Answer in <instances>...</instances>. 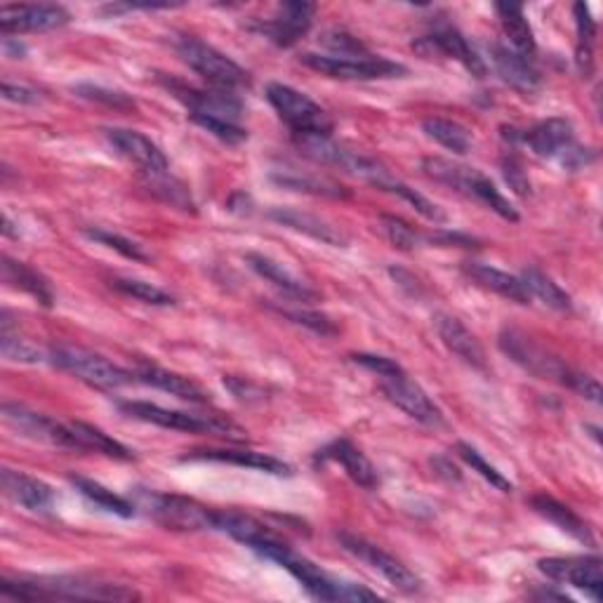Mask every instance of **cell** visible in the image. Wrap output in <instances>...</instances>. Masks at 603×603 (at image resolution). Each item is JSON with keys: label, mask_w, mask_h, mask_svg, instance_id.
<instances>
[{"label": "cell", "mask_w": 603, "mask_h": 603, "mask_svg": "<svg viewBox=\"0 0 603 603\" xmlns=\"http://www.w3.org/2000/svg\"><path fill=\"white\" fill-rule=\"evenodd\" d=\"M413 48L427 59H431V57L458 59V62L472 75H476V79H484V75H486L484 59H481L474 52L472 45L466 43V38L458 32V28H452V26H441V28H436L434 34L417 38L413 43Z\"/></svg>", "instance_id": "obj_17"}, {"label": "cell", "mask_w": 603, "mask_h": 603, "mask_svg": "<svg viewBox=\"0 0 603 603\" xmlns=\"http://www.w3.org/2000/svg\"><path fill=\"white\" fill-rule=\"evenodd\" d=\"M104 134H107L109 144L118 151V154L126 161H130L132 165H138L146 177L168 173V158H165L158 144L151 142L146 134L128 128H107Z\"/></svg>", "instance_id": "obj_18"}, {"label": "cell", "mask_w": 603, "mask_h": 603, "mask_svg": "<svg viewBox=\"0 0 603 603\" xmlns=\"http://www.w3.org/2000/svg\"><path fill=\"white\" fill-rule=\"evenodd\" d=\"M177 55L182 57L189 69L199 73L201 79H205L217 90H224V93H234V90L250 85L248 71L240 69L232 57H226L224 52L213 48V45L203 43L201 38L185 36L182 40H177Z\"/></svg>", "instance_id": "obj_6"}, {"label": "cell", "mask_w": 603, "mask_h": 603, "mask_svg": "<svg viewBox=\"0 0 603 603\" xmlns=\"http://www.w3.org/2000/svg\"><path fill=\"white\" fill-rule=\"evenodd\" d=\"M521 281L525 285L528 295H531V299L537 297L542 305L554 309V311H570L572 309L570 295L559 288V283H554L547 274H542L540 269H533V267L523 269Z\"/></svg>", "instance_id": "obj_35"}, {"label": "cell", "mask_w": 603, "mask_h": 603, "mask_svg": "<svg viewBox=\"0 0 603 603\" xmlns=\"http://www.w3.org/2000/svg\"><path fill=\"white\" fill-rule=\"evenodd\" d=\"M434 326H436V333H439L441 342L448 346L452 354H456L458 358H462L466 366H472L476 370H486L484 346H481L476 335L462 321H458L456 316L439 314L434 319Z\"/></svg>", "instance_id": "obj_22"}, {"label": "cell", "mask_w": 603, "mask_h": 603, "mask_svg": "<svg viewBox=\"0 0 603 603\" xmlns=\"http://www.w3.org/2000/svg\"><path fill=\"white\" fill-rule=\"evenodd\" d=\"M215 531L220 533H226L232 535L234 540L244 542L246 547H250L252 552H258L260 556H264V559H274V556L291 547L288 542H285L283 537H279L271 528H267L262 521H258L250 515H244V511H215Z\"/></svg>", "instance_id": "obj_12"}, {"label": "cell", "mask_w": 603, "mask_h": 603, "mask_svg": "<svg viewBox=\"0 0 603 603\" xmlns=\"http://www.w3.org/2000/svg\"><path fill=\"white\" fill-rule=\"evenodd\" d=\"M537 568L547 578L578 587L594 601L601 594V559L599 556H584V559H542Z\"/></svg>", "instance_id": "obj_21"}, {"label": "cell", "mask_w": 603, "mask_h": 603, "mask_svg": "<svg viewBox=\"0 0 603 603\" xmlns=\"http://www.w3.org/2000/svg\"><path fill=\"white\" fill-rule=\"evenodd\" d=\"M495 12H497V17H500L503 32L511 45V50L528 57V59H533L537 45H535L533 28H531V24H528L525 14H523V8L517 3H497Z\"/></svg>", "instance_id": "obj_31"}, {"label": "cell", "mask_w": 603, "mask_h": 603, "mask_svg": "<svg viewBox=\"0 0 603 603\" xmlns=\"http://www.w3.org/2000/svg\"><path fill=\"white\" fill-rule=\"evenodd\" d=\"M321 458L338 462L344 470V474L350 476L360 488L375 490L377 486H380V474H377L373 462L352 441L340 439L335 444H330L328 448L321 450Z\"/></svg>", "instance_id": "obj_26"}, {"label": "cell", "mask_w": 603, "mask_h": 603, "mask_svg": "<svg viewBox=\"0 0 603 603\" xmlns=\"http://www.w3.org/2000/svg\"><path fill=\"white\" fill-rule=\"evenodd\" d=\"M422 170H425L431 179H436V182H441L450 189L470 196V199H474L481 205H486L503 220L519 222L517 208L505 199L500 189H497L484 173L466 168V165H460V163L446 161V158H434V156L422 161Z\"/></svg>", "instance_id": "obj_3"}, {"label": "cell", "mask_w": 603, "mask_h": 603, "mask_svg": "<svg viewBox=\"0 0 603 603\" xmlns=\"http://www.w3.org/2000/svg\"><path fill=\"white\" fill-rule=\"evenodd\" d=\"M267 99L276 109L283 123L293 130L295 138H311V134L330 138L333 134L335 126L330 116L319 104L311 102L307 95H302L299 90L283 83H271L267 87Z\"/></svg>", "instance_id": "obj_5"}, {"label": "cell", "mask_w": 603, "mask_h": 603, "mask_svg": "<svg viewBox=\"0 0 603 603\" xmlns=\"http://www.w3.org/2000/svg\"><path fill=\"white\" fill-rule=\"evenodd\" d=\"M464 274L466 279L474 281L478 288L490 291L509 302H517V305H531V295H528L525 285L519 276H511L507 271H500L488 264H478V262L464 264Z\"/></svg>", "instance_id": "obj_28"}, {"label": "cell", "mask_w": 603, "mask_h": 603, "mask_svg": "<svg viewBox=\"0 0 603 603\" xmlns=\"http://www.w3.org/2000/svg\"><path fill=\"white\" fill-rule=\"evenodd\" d=\"M3 97H5L8 102H14V104H38V102H40V97H38L36 90L26 87V85L10 83V81L3 83Z\"/></svg>", "instance_id": "obj_53"}, {"label": "cell", "mask_w": 603, "mask_h": 603, "mask_svg": "<svg viewBox=\"0 0 603 603\" xmlns=\"http://www.w3.org/2000/svg\"><path fill=\"white\" fill-rule=\"evenodd\" d=\"M370 185H373V187H377V189L387 191V193H394V196H399L401 201L411 203V205L417 210V213H419L422 217H425V220H429V222H436V224L446 222V215L441 213L439 205L431 203L429 199H425V196H422V193H419V191H415V189H411V187L405 185V182H401V179H399V177H394V175H391L387 168H382L380 173H377V177L373 179Z\"/></svg>", "instance_id": "obj_34"}, {"label": "cell", "mask_w": 603, "mask_h": 603, "mask_svg": "<svg viewBox=\"0 0 603 603\" xmlns=\"http://www.w3.org/2000/svg\"><path fill=\"white\" fill-rule=\"evenodd\" d=\"M246 264L255 271V274L262 276L264 281H269L271 285H276V288L285 295L291 297L295 302H316L319 299V293H316L314 288H309V285L297 279L291 269H285L281 262L267 258V255H260V252H248L246 255Z\"/></svg>", "instance_id": "obj_24"}, {"label": "cell", "mask_w": 603, "mask_h": 603, "mask_svg": "<svg viewBox=\"0 0 603 603\" xmlns=\"http://www.w3.org/2000/svg\"><path fill=\"white\" fill-rule=\"evenodd\" d=\"M503 175L507 179V185L511 187V191L519 193L521 199L531 196V179H528V175L521 168V163L515 156L503 158Z\"/></svg>", "instance_id": "obj_50"}, {"label": "cell", "mask_w": 603, "mask_h": 603, "mask_svg": "<svg viewBox=\"0 0 603 603\" xmlns=\"http://www.w3.org/2000/svg\"><path fill=\"white\" fill-rule=\"evenodd\" d=\"M165 87H168L179 102L187 104L189 114L213 116L222 120H232V123H238L240 114H244V107H240V102L234 93H224V90H196L175 81H165Z\"/></svg>", "instance_id": "obj_19"}, {"label": "cell", "mask_w": 603, "mask_h": 603, "mask_svg": "<svg viewBox=\"0 0 603 603\" xmlns=\"http://www.w3.org/2000/svg\"><path fill=\"white\" fill-rule=\"evenodd\" d=\"M497 344H500V350L519 364L523 370H528L531 375L540 377V380H554L561 382L568 389L578 391L582 399H590L592 403L601 401V387L594 380V377L578 373L568 368L564 360L556 358L554 354H549L545 346L535 344L531 338L523 335L521 330L515 328H505L500 338H497Z\"/></svg>", "instance_id": "obj_1"}, {"label": "cell", "mask_w": 603, "mask_h": 603, "mask_svg": "<svg viewBox=\"0 0 603 603\" xmlns=\"http://www.w3.org/2000/svg\"><path fill=\"white\" fill-rule=\"evenodd\" d=\"M276 311H279L281 316H285V319H288V321H293V323H297V326H305V328L314 330V333H319V335H323V338H328V335H335V333H338L335 323L330 321L328 316L319 314V311H311V309H299V307H297V309L276 307Z\"/></svg>", "instance_id": "obj_45"}, {"label": "cell", "mask_w": 603, "mask_h": 603, "mask_svg": "<svg viewBox=\"0 0 603 603\" xmlns=\"http://www.w3.org/2000/svg\"><path fill=\"white\" fill-rule=\"evenodd\" d=\"M572 12H576V26H578V67L587 75L592 71L596 26H594L590 8H587L584 3H576Z\"/></svg>", "instance_id": "obj_41"}, {"label": "cell", "mask_w": 603, "mask_h": 603, "mask_svg": "<svg viewBox=\"0 0 603 603\" xmlns=\"http://www.w3.org/2000/svg\"><path fill=\"white\" fill-rule=\"evenodd\" d=\"M0 350H3V356L8 360H14V364H40L43 352L32 342L12 338L8 330H3V338H0Z\"/></svg>", "instance_id": "obj_47"}, {"label": "cell", "mask_w": 603, "mask_h": 603, "mask_svg": "<svg viewBox=\"0 0 603 603\" xmlns=\"http://www.w3.org/2000/svg\"><path fill=\"white\" fill-rule=\"evenodd\" d=\"M109 285L120 295L132 297L138 302H144V305L151 307H175V297L170 293H165L163 288L154 283L138 281V279H111Z\"/></svg>", "instance_id": "obj_40"}, {"label": "cell", "mask_w": 603, "mask_h": 603, "mask_svg": "<svg viewBox=\"0 0 603 603\" xmlns=\"http://www.w3.org/2000/svg\"><path fill=\"white\" fill-rule=\"evenodd\" d=\"M389 274H391V279H394V281L399 283V288H403L411 297H419V295H422V288H419L417 279H413V276L409 274V271H403V269H389Z\"/></svg>", "instance_id": "obj_55"}, {"label": "cell", "mask_w": 603, "mask_h": 603, "mask_svg": "<svg viewBox=\"0 0 603 603\" xmlns=\"http://www.w3.org/2000/svg\"><path fill=\"white\" fill-rule=\"evenodd\" d=\"M3 419L12 431H17L24 439L79 450V444H75L69 425H62V422H57L48 415L28 411L20 403H3Z\"/></svg>", "instance_id": "obj_14"}, {"label": "cell", "mask_w": 603, "mask_h": 603, "mask_svg": "<svg viewBox=\"0 0 603 603\" xmlns=\"http://www.w3.org/2000/svg\"><path fill=\"white\" fill-rule=\"evenodd\" d=\"M189 118L193 120L196 126H201L203 130H208L213 138L226 142V144H240L248 140V132L240 128L238 123H232V120H222V118H213V116H201V114H189Z\"/></svg>", "instance_id": "obj_44"}, {"label": "cell", "mask_w": 603, "mask_h": 603, "mask_svg": "<svg viewBox=\"0 0 603 603\" xmlns=\"http://www.w3.org/2000/svg\"><path fill=\"white\" fill-rule=\"evenodd\" d=\"M338 540H340L342 549H346L352 556H356L358 561H364L366 566L380 572V576H385L391 584L397 587V590L409 592V594L419 590V578L415 576V572L409 566H403L397 556L385 552L382 547H377V545H373V542L358 537V535H352V533H340Z\"/></svg>", "instance_id": "obj_13"}, {"label": "cell", "mask_w": 603, "mask_h": 603, "mask_svg": "<svg viewBox=\"0 0 603 603\" xmlns=\"http://www.w3.org/2000/svg\"><path fill=\"white\" fill-rule=\"evenodd\" d=\"M83 234L90 240H95V244L107 246V248H111V250L123 255V258L132 260V262H149V252L140 244H134V240H130L126 236L107 232V229H85Z\"/></svg>", "instance_id": "obj_42"}, {"label": "cell", "mask_w": 603, "mask_h": 603, "mask_svg": "<svg viewBox=\"0 0 603 603\" xmlns=\"http://www.w3.org/2000/svg\"><path fill=\"white\" fill-rule=\"evenodd\" d=\"M269 217L288 226V229H295L299 234H307L316 240H321V244L326 246H335V248H344L346 244H350V238H346V234H342L338 226L323 222L321 217L316 215H309V213H302V210H293V208H274L269 210Z\"/></svg>", "instance_id": "obj_27"}, {"label": "cell", "mask_w": 603, "mask_h": 603, "mask_svg": "<svg viewBox=\"0 0 603 603\" xmlns=\"http://www.w3.org/2000/svg\"><path fill=\"white\" fill-rule=\"evenodd\" d=\"M185 460H210V462H226V464H236V466H248V470H258L264 474H274V476H291V466L264 456V452H255V450H199L191 452Z\"/></svg>", "instance_id": "obj_30"}, {"label": "cell", "mask_w": 603, "mask_h": 603, "mask_svg": "<svg viewBox=\"0 0 603 603\" xmlns=\"http://www.w3.org/2000/svg\"><path fill=\"white\" fill-rule=\"evenodd\" d=\"M382 229L387 234V238L401 250H413L419 246V234L413 229L409 222H403L401 217H391L385 215L382 217Z\"/></svg>", "instance_id": "obj_49"}, {"label": "cell", "mask_w": 603, "mask_h": 603, "mask_svg": "<svg viewBox=\"0 0 603 603\" xmlns=\"http://www.w3.org/2000/svg\"><path fill=\"white\" fill-rule=\"evenodd\" d=\"M314 12L316 5L311 3H283L279 5L274 17L260 22L255 28L271 43H276L279 48H293L302 36H307L314 22Z\"/></svg>", "instance_id": "obj_20"}, {"label": "cell", "mask_w": 603, "mask_h": 603, "mask_svg": "<svg viewBox=\"0 0 603 603\" xmlns=\"http://www.w3.org/2000/svg\"><path fill=\"white\" fill-rule=\"evenodd\" d=\"M531 505H533V509L537 511L540 517H545L554 525H559L561 531L568 533L570 537L584 542V545H594L590 525H587L570 507L556 503L554 497H549V495H535L531 500Z\"/></svg>", "instance_id": "obj_32"}, {"label": "cell", "mask_w": 603, "mask_h": 603, "mask_svg": "<svg viewBox=\"0 0 603 603\" xmlns=\"http://www.w3.org/2000/svg\"><path fill=\"white\" fill-rule=\"evenodd\" d=\"M422 130L427 132V138H431L434 142H439L441 146H446L448 151L458 156H464L466 151L472 149V134L464 126L456 123V120L448 118H427L425 123H422Z\"/></svg>", "instance_id": "obj_38"}, {"label": "cell", "mask_w": 603, "mask_h": 603, "mask_svg": "<svg viewBox=\"0 0 603 603\" xmlns=\"http://www.w3.org/2000/svg\"><path fill=\"white\" fill-rule=\"evenodd\" d=\"M354 364H358L360 368H366L370 373H375L377 377H391V375H399L403 373V368L397 364V360H391L387 356H375V354H354L352 356Z\"/></svg>", "instance_id": "obj_51"}, {"label": "cell", "mask_w": 603, "mask_h": 603, "mask_svg": "<svg viewBox=\"0 0 603 603\" xmlns=\"http://www.w3.org/2000/svg\"><path fill=\"white\" fill-rule=\"evenodd\" d=\"M71 484L83 497H87L90 503L97 505L104 511H109V515H116L120 519H132L134 517V505L132 503H128L126 497L116 495L114 490L104 488L102 484H97V481L85 478V476H71Z\"/></svg>", "instance_id": "obj_36"}, {"label": "cell", "mask_w": 603, "mask_h": 603, "mask_svg": "<svg viewBox=\"0 0 603 603\" xmlns=\"http://www.w3.org/2000/svg\"><path fill=\"white\" fill-rule=\"evenodd\" d=\"M490 55H493L495 71L503 75V81L507 85L519 90L523 95H533L540 87V73L533 67V59H528L511 50L509 45H500V43L493 45Z\"/></svg>", "instance_id": "obj_25"}, {"label": "cell", "mask_w": 603, "mask_h": 603, "mask_svg": "<svg viewBox=\"0 0 603 603\" xmlns=\"http://www.w3.org/2000/svg\"><path fill=\"white\" fill-rule=\"evenodd\" d=\"M380 389H382V394L387 397V401L394 403L397 409H401L405 415L413 417L415 422H419V425L444 427V413H441L439 405H436L427 397V391L422 389L419 385H415L405 373L382 377Z\"/></svg>", "instance_id": "obj_15"}, {"label": "cell", "mask_w": 603, "mask_h": 603, "mask_svg": "<svg viewBox=\"0 0 603 603\" xmlns=\"http://www.w3.org/2000/svg\"><path fill=\"white\" fill-rule=\"evenodd\" d=\"M458 456H460L466 464H470L474 472H478L481 476H484L493 488L503 490V493H511V490H515V486H511L509 481H507L500 472H497L493 464H488V462L484 460V456H481V452H478L476 448H472L470 444H462V441H460V444H458Z\"/></svg>", "instance_id": "obj_43"}, {"label": "cell", "mask_w": 603, "mask_h": 603, "mask_svg": "<svg viewBox=\"0 0 603 603\" xmlns=\"http://www.w3.org/2000/svg\"><path fill=\"white\" fill-rule=\"evenodd\" d=\"M0 596L14 601H40V599H107L128 601L138 599L132 590L123 584L93 582L79 578H57V580H0Z\"/></svg>", "instance_id": "obj_2"}, {"label": "cell", "mask_w": 603, "mask_h": 603, "mask_svg": "<svg viewBox=\"0 0 603 603\" xmlns=\"http://www.w3.org/2000/svg\"><path fill=\"white\" fill-rule=\"evenodd\" d=\"M134 380L144 382L149 387H156L161 391H168L170 397H177V399L189 401V403L210 401L208 391L196 385L193 380H189V377L170 373V370H163L158 366H146V364L140 366L138 370H134Z\"/></svg>", "instance_id": "obj_29"}, {"label": "cell", "mask_w": 603, "mask_h": 603, "mask_svg": "<svg viewBox=\"0 0 603 603\" xmlns=\"http://www.w3.org/2000/svg\"><path fill=\"white\" fill-rule=\"evenodd\" d=\"M299 62L319 71L328 79L340 81H380V79H399V75L409 73V69L391 62L385 57H333V55H302Z\"/></svg>", "instance_id": "obj_10"}, {"label": "cell", "mask_w": 603, "mask_h": 603, "mask_svg": "<svg viewBox=\"0 0 603 603\" xmlns=\"http://www.w3.org/2000/svg\"><path fill=\"white\" fill-rule=\"evenodd\" d=\"M321 43L326 45L328 50H333V57H366L368 50L366 45L360 43L358 38H354L352 34L342 32V28H333V32L323 34Z\"/></svg>", "instance_id": "obj_48"}, {"label": "cell", "mask_w": 603, "mask_h": 603, "mask_svg": "<svg viewBox=\"0 0 603 603\" xmlns=\"http://www.w3.org/2000/svg\"><path fill=\"white\" fill-rule=\"evenodd\" d=\"M69 427L75 444H79V450H95L116 460H132V452L123 444H118L109 434L87 425V422H69Z\"/></svg>", "instance_id": "obj_37"}, {"label": "cell", "mask_w": 603, "mask_h": 603, "mask_svg": "<svg viewBox=\"0 0 603 603\" xmlns=\"http://www.w3.org/2000/svg\"><path fill=\"white\" fill-rule=\"evenodd\" d=\"M149 189L154 191L156 196H161V199L165 203L177 205V208H182V210L193 208L191 205V196L187 193V189L182 185H177L173 177H168V173L156 175V177H149Z\"/></svg>", "instance_id": "obj_46"}, {"label": "cell", "mask_w": 603, "mask_h": 603, "mask_svg": "<svg viewBox=\"0 0 603 603\" xmlns=\"http://www.w3.org/2000/svg\"><path fill=\"white\" fill-rule=\"evenodd\" d=\"M224 385L229 387L234 391V397L240 399V401H250L252 397L255 399H262V389L250 385V382H246L244 377H226Z\"/></svg>", "instance_id": "obj_54"}, {"label": "cell", "mask_w": 603, "mask_h": 603, "mask_svg": "<svg viewBox=\"0 0 603 603\" xmlns=\"http://www.w3.org/2000/svg\"><path fill=\"white\" fill-rule=\"evenodd\" d=\"M69 20L71 14L62 5L52 3L0 8V32H3V36L52 32V28H62L69 24Z\"/></svg>", "instance_id": "obj_16"}, {"label": "cell", "mask_w": 603, "mask_h": 603, "mask_svg": "<svg viewBox=\"0 0 603 603\" xmlns=\"http://www.w3.org/2000/svg\"><path fill=\"white\" fill-rule=\"evenodd\" d=\"M521 140L531 146L540 158L559 161L566 170H580L582 165L592 161L587 149L578 146L572 140V126L566 118H547L521 134Z\"/></svg>", "instance_id": "obj_9"}, {"label": "cell", "mask_w": 603, "mask_h": 603, "mask_svg": "<svg viewBox=\"0 0 603 603\" xmlns=\"http://www.w3.org/2000/svg\"><path fill=\"white\" fill-rule=\"evenodd\" d=\"M144 509L161 525L173 531H215V511L182 495L142 493Z\"/></svg>", "instance_id": "obj_11"}, {"label": "cell", "mask_w": 603, "mask_h": 603, "mask_svg": "<svg viewBox=\"0 0 603 603\" xmlns=\"http://www.w3.org/2000/svg\"><path fill=\"white\" fill-rule=\"evenodd\" d=\"M274 564L283 566L291 576L305 587L309 596L319 599V601H377L375 592L366 590V587L354 584V582H342L333 576H328L326 570H321L314 561L305 559L293 552V547H285L274 556Z\"/></svg>", "instance_id": "obj_4"}, {"label": "cell", "mask_w": 603, "mask_h": 603, "mask_svg": "<svg viewBox=\"0 0 603 603\" xmlns=\"http://www.w3.org/2000/svg\"><path fill=\"white\" fill-rule=\"evenodd\" d=\"M73 90L85 99L104 102V104H109V107H132V102L123 93H114V90H104V87H95V85H79Z\"/></svg>", "instance_id": "obj_52"}, {"label": "cell", "mask_w": 603, "mask_h": 603, "mask_svg": "<svg viewBox=\"0 0 603 603\" xmlns=\"http://www.w3.org/2000/svg\"><path fill=\"white\" fill-rule=\"evenodd\" d=\"M0 488L14 505L28 511H48L55 503V493L45 481L14 470L0 472Z\"/></svg>", "instance_id": "obj_23"}, {"label": "cell", "mask_w": 603, "mask_h": 603, "mask_svg": "<svg viewBox=\"0 0 603 603\" xmlns=\"http://www.w3.org/2000/svg\"><path fill=\"white\" fill-rule=\"evenodd\" d=\"M120 413H126L132 419L149 422V425H156L163 429H177V431H189V434H215V436H234L238 439L240 431L234 422L222 419L217 415H196L185 411H168L161 409L156 403L146 401H126L118 405Z\"/></svg>", "instance_id": "obj_7"}, {"label": "cell", "mask_w": 603, "mask_h": 603, "mask_svg": "<svg viewBox=\"0 0 603 603\" xmlns=\"http://www.w3.org/2000/svg\"><path fill=\"white\" fill-rule=\"evenodd\" d=\"M431 240H434V244H441V246H462V248L474 246V238H466L462 234H450V232L436 234V236H431Z\"/></svg>", "instance_id": "obj_56"}, {"label": "cell", "mask_w": 603, "mask_h": 603, "mask_svg": "<svg viewBox=\"0 0 603 603\" xmlns=\"http://www.w3.org/2000/svg\"><path fill=\"white\" fill-rule=\"evenodd\" d=\"M50 364L73 375L75 380L99 389H120L138 382L132 373L111 364V360L99 354L81 350V346H57V350L50 352Z\"/></svg>", "instance_id": "obj_8"}, {"label": "cell", "mask_w": 603, "mask_h": 603, "mask_svg": "<svg viewBox=\"0 0 603 603\" xmlns=\"http://www.w3.org/2000/svg\"><path fill=\"white\" fill-rule=\"evenodd\" d=\"M271 179L283 189H293V191H305L314 196H333V199H342V196H350V191H344V187L330 182V179H319L314 175H299L293 168L285 170H274L271 173Z\"/></svg>", "instance_id": "obj_39"}, {"label": "cell", "mask_w": 603, "mask_h": 603, "mask_svg": "<svg viewBox=\"0 0 603 603\" xmlns=\"http://www.w3.org/2000/svg\"><path fill=\"white\" fill-rule=\"evenodd\" d=\"M3 281L8 285H12V288H17L26 295H32L34 299H38L43 307H50L52 305V288H50V283L45 281L36 269L32 267H26L24 262H17V260H12V258H3Z\"/></svg>", "instance_id": "obj_33"}]
</instances>
